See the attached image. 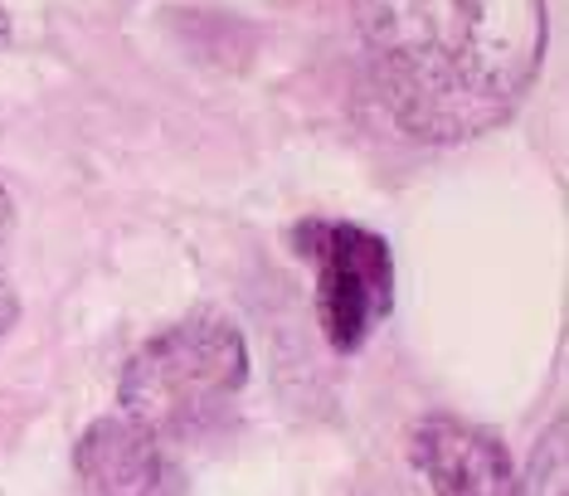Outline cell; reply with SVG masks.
<instances>
[{"mask_svg": "<svg viewBox=\"0 0 569 496\" xmlns=\"http://www.w3.org/2000/svg\"><path fill=\"white\" fill-rule=\"evenodd\" d=\"M395 127L468 147L511 122L546 63V0H351Z\"/></svg>", "mask_w": 569, "mask_h": 496, "instance_id": "1", "label": "cell"}, {"mask_svg": "<svg viewBox=\"0 0 569 496\" xmlns=\"http://www.w3.org/2000/svg\"><path fill=\"white\" fill-rule=\"evenodd\" d=\"M249 380V346L234 321L196 311L166 326L122 365V414L161 443L219 424Z\"/></svg>", "mask_w": 569, "mask_h": 496, "instance_id": "2", "label": "cell"}, {"mask_svg": "<svg viewBox=\"0 0 569 496\" xmlns=\"http://www.w3.org/2000/svg\"><path fill=\"white\" fill-rule=\"evenodd\" d=\"M292 244L317 272V321L331 350H360L395 307L390 244L346 219H302Z\"/></svg>", "mask_w": 569, "mask_h": 496, "instance_id": "3", "label": "cell"}, {"mask_svg": "<svg viewBox=\"0 0 569 496\" xmlns=\"http://www.w3.org/2000/svg\"><path fill=\"white\" fill-rule=\"evenodd\" d=\"M409 458L433 496H526L507 443L452 414H429L413 424Z\"/></svg>", "mask_w": 569, "mask_h": 496, "instance_id": "4", "label": "cell"}, {"mask_svg": "<svg viewBox=\"0 0 569 496\" xmlns=\"http://www.w3.org/2000/svg\"><path fill=\"white\" fill-rule=\"evenodd\" d=\"M73 467L93 496H180V473L166 443L127 414H108L73 443Z\"/></svg>", "mask_w": 569, "mask_h": 496, "instance_id": "5", "label": "cell"}, {"mask_svg": "<svg viewBox=\"0 0 569 496\" xmlns=\"http://www.w3.org/2000/svg\"><path fill=\"white\" fill-rule=\"evenodd\" d=\"M10 244H16V200H10L6 180H0V336L20 321V292L10 278Z\"/></svg>", "mask_w": 569, "mask_h": 496, "instance_id": "6", "label": "cell"}, {"mask_svg": "<svg viewBox=\"0 0 569 496\" xmlns=\"http://www.w3.org/2000/svg\"><path fill=\"white\" fill-rule=\"evenodd\" d=\"M6 39H10V16L0 10V44H6Z\"/></svg>", "mask_w": 569, "mask_h": 496, "instance_id": "7", "label": "cell"}]
</instances>
